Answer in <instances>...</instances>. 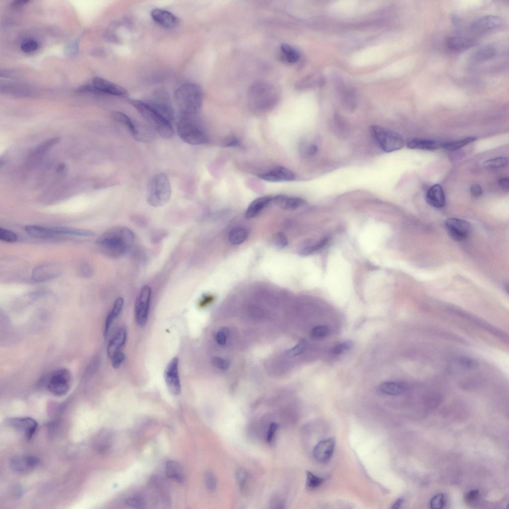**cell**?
Instances as JSON below:
<instances>
[{
	"label": "cell",
	"mask_w": 509,
	"mask_h": 509,
	"mask_svg": "<svg viewBox=\"0 0 509 509\" xmlns=\"http://www.w3.org/2000/svg\"><path fill=\"white\" fill-rule=\"evenodd\" d=\"M406 386L405 383L398 381L385 382L378 387L379 391L388 395H399L405 392Z\"/></svg>",
	"instance_id": "4dcf8cb0"
},
{
	"label": "cell",
	"mask_w": 509,
	"mask_h": 509,
	"mask_svg": "<svg viewBox=\"0 0 509 509\" xmlns=\"http://www.w3.org/2000/svg\"><path fill=\"white\" fill-rule=\"evenodd\" d=\"M71 379V374L68 369H58L50 375L47 383V388L53 394L63 396L70 389Z\"/></svg>",
	"instance_id": "52a82bcc"
},
{
	"label": "cell",
	"mask_w": 509,
	"mask_h": 509,
	"mask_svg": "<svg viewBox=\"0 0 509 509\" xmlns=\"http://www.w3.org/2000/svg\"><path fill=\"white\" fill-rule=\"evenodd\" d=\"M124 303V299L121 297L117 298L114 302L112 308L106 319L104 331V336L105 338L108 336L114 321L121 313Z\"/></svg>",
	"instance_id": "f1b7e54d"
},
{
	"label": "cell",
	"mask_w": 509,
	"mask_h": 509,
	"mask_svg": "<svg viewBox=\"0 0 509 509\" xmlns=\"http://www.w3.org/2000/svg\"><path fill=\"white\" fill-rule=\"evenodd\" d=\"M496 49L490 45L483 46L473 54V59L477 62H484L493 58L496 54Z\"/></svg>",
	"instance_id": "836d02e7"
},
{
	"label": "cell",
	"mask_w": 509,
	"mask_h": 509,
	"mask_svg": "<svg viewBox=\"0 0 509 509\" xmlns=\"http://www.w3.org/2000/svg\"><path fill=\"white\" fill-rule=\"evenodd\" d=\"M59 273L60 269L56 264L48 263L35 267L32 278L35 281L43 282L56 277Z\"/></svg>",
	"instance_id": "ac0fdd59"
},
{
	"label": "cell",
	"mask_w": 509,
	"mask_h": 509,
	"mask_svg": "<svg viewBox=\"0 0 509 509\" xmlns=\"http://www.w3.org/2000/svg\"><path fill=\"white\" fill-rule=\"evenodd\" d=\"M153 108L170 122L173 119V110L168 92L158 88L152 93L149 103Z\"/></svg>",
	"instance_id": "30bf717a"
},
{
	"label": "cell",
	"mask_w": 509,
	"mask_h": 509,
	"mask_svg": "<svg viewBox=\"0 0 509 509\" xmlns=\"http://www.w3.org/2000/svg\"><path fill=\"white\" fill-rule=\"evenodd\" d=\"M37 457L32 455H18L13 457L10 461V467L14 472L23 473L34 468L38 463Z\"/></svg>",
	"instance_id": "2e32d148"
},
{
	"label": "cell",
	"mask_w": 509,
	"mask_h": 509,
	"mask_svg": "<svg viewBox=\"0 0 509 509\" xmlns=\"http://www.w3.org/2000/svg\"><path fill=\"white\" fill-rule=\"evenodd\" d=\"M325 478L318 477L310 471L306 472V487L309 490H314L320 486L325 481Z\"/></svg>",
	"instance_id": "60d3db41"
},
{
	"label": "cell",
	"mask_w": 509,
	"mask_h": 509,
	"mask_svg": "<svg viewBox=\"0 0 509 509\" xmlns=\"http://www.w3.org/2000/svg\"><path fill=\"white\" fill-rule=\"evenodd\" d=\"M403 503V499H398L394 503V504L393 505V506L392 507V508H394V509H398V508H399L400 507V506L402 505Z\"/></svg>",
	"instance_id": "be15d7a7"
},
{
	"label": "cell",
	"mask_w": 509,
	"mask_h": 509,
	"mask_svg": "<svg viewBox=\"0 0 509 509\" xmlns=\"http://www.w3.org/2000/svg\"><path fill=\"white\" fill-rule=\"evenodd\" d=\"M239 144L238 140L236 138H230L225 141L224 145L226 147L236 146Z\"/></svg>",
	"instance_id": "94428289"
},
{
	"label": "cell",
	"mask_w": 509,
	"mask_h": 509,
	"mask_svg": "<svg viewBox=\"0 0 509 509\" xmlns=\"http://www.w3.org/2000/svg\"><path fill=\"white\" fill-rule=\"evenodd\" d=\"M476 43L474 39L463 36L449 37L446 40L447 48L454 51H461L467 49Z\"/></svg>",
	"instance_id": "603a6c76"
},
{
	"label": "cell",
	"mask_w": 509,
	"mask_h": 509,
	"mask_svg": "<svg viewBox=\"0 0 509 509\" xmlns=\"http://www.w3.org/2000/svg\"><path fill=\"white\" fill-rule=\"evenodd\" d=\"M17 235L12 231L5 228H0V239L7 243H13L17 241Z\"/></svg>",
	"instance_id": "7bdbcfd3"
},
{
	"label": "cell",
	"mask_w": 509,
	"mask_h": 509,
	"mask_svg": "<svg viewBox=\"0 0 509 509\" xmlns=\"http://www.w3.org/2000/svg\"><path fill=\"white\" fill-rule=\"evenodd\" d=\"M280 55L282 59L288 63H295L300 58L298 51L291 46L283 44L280 47Z\"/></svg>",
	"instance_id": "d6a6232c"
},
{
	"label": "cell",
	"mask_w": 509,
	"mask_h": 509,
	"mask_svg": "<svg viewBox=\"0 0 509 509\" xmlns=\"http://www.w3.org/2000/svg\"><path fill=\"white\" fill-rule=\"evenodd\" d=\"M278 426V424L275 423H272L270 424L266 435V441L268 443H271L272 441Z\"/></svg>",
	"instance_id": "11a10c76"
},
{
	"label": "cell",
	"mask_w": 509,
	"mask_h": 509,
	"mask_svg": "<svg viewBox=\"0 0 509 509\" xmlns=\"http://www.w3.org/2000/svg\"><path fill=\"white\" fill-rule=\"evenodd\" d=\"M425 199L427 203L433 207L440 208L443 207L445 196L442 187L438 184L433 185L427 190Z\"/></svg>",
	"instance_id": "44dd1931"
},
{
	"label": "cell",
	"mask_w": 509,
	"mask_h": 509,
	"mask_svg": "<svg viewBox=\"0 0 509 509\" xmlns=\"http://www.w3.org/2000/svg\"><path fill=\"white\" fill-rule=\"evenodd\" d=\"M453 365L457 366V371L465 369H475L479 366V362L475 359L470 357H460L453 362Z\"/></svg>",
	"instance_id": "8d00e7d4"
},
{
	"label": "cell",
	"mask_w": 509,
	"mask_h": 509,
	"mask_svg": "<svg viewBox=\"0 0 509 509\" xmlns=\"http://www.w3.org/2000/svg\"><path fill=\"white\" fill-rule=\"evenodd\" d=\"M112 117L115 120L126 126L136 140H142L143 137L139 129L129 116L121 112L115 111L112 113Z\"/></svg>",
	"instance_id": "cb8c5ba5"
},
{
	"label": "cell",
	"mask_w": 509,
	"mask_h": 509,
	"mask_svg": "<svg viewBox=\"0 0 509 509\" xmlns=\"http://www.w3.org/2000/svg\"><path fill=\"white\" fill-rule=\"evenodd\" d=\"M441 145L436 141L421 138H413L409 140L407 143V146L409 149L427 151L436 150Z\"/></svg>",
	"instance_id": "f546056e"
},
{
	"label": "cell",
	"mask_w": 509,
	"mask_h": 509,
	"mask_svg": "<svg viewBox=\"0 0 509 509\" xmlns=\"http://www.w3.org/2000/svg\"><path fill=\"white\" fill-rule=\"evenodd\" d=\"M24 229L28 234L36 238L48 239L59 235L54 227L47 228L37 225H27Z\"/></svg>",
	"instance_id": "83f0119b"
},
{
	"label": "cell",
	"mask_w": 509,
	"mask_h": 509,
	"mask_svg": "<svg viewBox=\"0 0 509 509\" xmlns=\"http://www.w3.org/2000/svg\"><path fill=\"white\" fill-rule=\"evenodd\" d=\"M204 481L208 490L214 491L216 488L217 480L214 474L211 471H207L204 474Z\"/></svg>",
	"instance_id": "7dc6e473"
},
{
	"label": "cell",
	"mask_w": 509,
	"mask_h": 509,
	"mask_svg": "<svg viewBox=\"0 0 509 509\" xmlns=\"http://www.w3.org/2000/svg\"><path fill=\"white\" fill-rule=\"evenodd\" d=\"M165 472L169 478L181 483L184 480L183 470L180 464L177 461L169 460L166 463Z\"/></svg>",
	"instance_id": "1f68e13d"
},
{
	"label": "cell",
	"mask_w": 509,
	"mask_h": 509,
	"mask_svg": "<svg viewBox=\"0 0 509 509\" xmlns=\"http://www.w3.org/2000/svg\"><path fill=\"white\" fill-rule=\"evenodd\" d=\"M125 359V355L121 350L118 351L111 357V364L114 368H118Z\"/></svg>",
	"instance_id": "f5cc1de1"
},
{
	"label": "cell",
	"mask_w": 509,
	"mask_h": 509,
	"mask_svg": "<svg viewBox=\"0 0 509 509\" xmlns=\"http://www.w3.org/2000/svg\"><path fill=\"white\" fill-rule=\"evenodd\" d=\"M9 425L24 434L30 439L35 433L38 426L35 420L30 417L12 418L7 420Z\"/></svg>",
	"instance_id": "4fadbf2b"
},
{
	"label": "cell",
	"mask_w": 509,
	"mask_h": 509,
	"mask_svg": "<svg viewBox=\"0 0 509 509\" xmlns=\"http://www.w3.org/2000/svg\"><path fill=\"white\" fill-rule=\"evenodd\" d=\"M471 195L474 197H479L483 193V189L481 185L478 183L473 184L470 189Z\"/></svg>",
	"instance_id": "6f0895ef"
},
{
	"label": "cell",
	"mask_w": 509,
	"mask_h": 509,
	"mask_svg": "<svg viewBox=\"0 0 509 509\" xmlns=\"http://www.w3.org/2000/svg\"><path fill=\"white\" fill-rule=\"evenodd\" d=\"M203 99L201 87L194 83H186L175 91L174 102L179 115L197 116L202 106Z\"/></svg>",
	"instance_id": "7a4b0ae2"
},
{
	"label": "cell",
	"mask_w": 509,
	"mask_h": 509,
	"mask_svg": "<svg viewBox=\"0 0 509 509\" xmlns=\"http://www.w3.org/2000/svg\"><path fill=\"white\" fill-rule=\"evenodd\" d=\"M38 47V43L34 39L25 40L21 45V50L25 53H30L36 50Z\"/></svg>",
	"instance_id": "f907efd6"
},
{
	"label": "cell",
	"mask_w": 509,
	"mask_h": 509,
	"mask_svg": "<svg viewBox=\"0 0 509 509\" xmlns=\"http://www.w3.org/2000/svg\"><path fill=\"white\" fill-rule=\"evenodd\" d=\"M331 333L330 328L326 325H320L313 328L310 332V337L314 340H319L327 337Z\"/></svg>",
	"instance_id": "f35d334b"
},
{
	"label": "cell",
	"mask_w": 509,
	"mask_h": 509,
	"mask_svg": "<svg viewBox=\"0 0 509 509\" xmlns=\"http://www.w3.org/2000/svg\"><path fill=\"white\" fill-rule=\"evenodd\" d=\"M134 240V234L124 226L112 227L100 236L95 243L106 255L118 258L130 249Z\"/></svg>",
	"instance_id": "6da1fadb"
},
{
	"label": "cell",
	"mask_w": 509,
	"mask_h": 509,
	"mask_svg": "<svg viewBox=\"0 0 509 509\" xmlns=\"http://www.w3.org/2000/svg\"><path fill=\"white\" fill-rule=\"evenodd\" d=\"M152 19L160 26L166 28H172L179 23L178 18L172 13L167 10L155 8L151 12Z\"/></svg>",
	"instance_id": "d6986e66"
},
{
	"label": "cell",
	"mask_w": 509,
	"mask_h": 509,
	"mask_svg": "<svg viewBox=\"0 0 509 509\" xmlns=\"http://www.w3.org/2000/svg\"><path fill=\"white\" fill-rule=\"evenodd\" d=\"M508 163V160L504 157H498L486 160L483 166L490 169H499L505 167Z\"/></svg>",
	"instance_id": "ab89813d"
},
{
	"label": "cell",
	"mask_w": 509,
	"mask_h": 509,
	"mask_svg": "<svg viewBox=\"0 0 509 509\" xmlns=\"http://www.w3.org/2000/svg\"><path fill=\"white\" fill-rule=\"evenodd\" d=\"M274 244L278 248H283L286 247L288 244L287 237L282 232H278L275 234L273 238Z\"/></svg>",
	"instance_id": "816d5d0a"
},
{
	"label": "cell",
	"mask_w": 509,
	"mask_h": 509,
	"mask_svg": "<svg viewBox=\"0 0 509 509\" xmlns=\"http://www.w3.org/2000/svg\"><path fill=\"white\" fill-rule=\"evenodd\" d=\"M28 2V0H15L11 3V5L14 7H19L24 5Z\"/></svg>",
	"instance_id": "6125c7cd"
},
{
	"label": "cell",
	"mask_w": 509,
	"mask_h": 509,
	"mask_svg": "<svg viewBox=\"0 0 509 509\" xmlns=\"http://www.w3.org/2000/svg\"><path fill=\"white\" fill-rule=\"evenodd\" d=\"M272 201V197L265 196L253 200L249 205L245 214L248 219L253 218L266 207Z\"/></svg>",
	"instance_id": "484cf974"
},
{
	"label": "cell",
	"mask_w": 509,
	"mask_h": 509,
	"mask_svg": "<svg viewBox=\"0 0 509 509\" xmlns=\"http://www.w3.org/2000/svg\"><path fill=\"white\" fill-rule=\"evenodd\" d=\"M125 504L130 507L140 508L144 505V501L138 497H131L128 498L125 501Z\"/></svg>",
	"instance_id": "db71d44e"
},
{
	"label": "cell",
	"mask_w": 509,
	"mask_h": 509,
	"mask_svg": "<svg viewBox=\"0 0 509 509\" xmlns=\"http://www.w3.org/2000/svg\"><path fill=\"white\" fill-rule=\"evenodd\" d=\"M176 130L180 139L188 144L202 145L208 141L207 136L199 124L196 116L179 115Z\"/></svg>",
	"instance_id": "5b68a950"
},
{
	"label": "cell",
	"mask_w": 509,
	"mask_h": 509,
	"mask_svg": "<svg viewBox=\"0 0 509 509\" xmlns=\"http://www.w3.org/2000/svg\"><path fill=\"white\" fill-rule=\"evenodd\" d=\"M479 496V492L478 490H471L466 495L465 500L468 504H472L478 500Z\"/></svg>",
	"instance_id": "9f6ffc18"
},
{
	"label": "cell",
	"mask_w": 509,
	"mask_h": 509,
	"mask_svg": "<svg viewBox=\"0 0 509 509\" xmlns=\"http://www.w3.org/2000/svg\"><path fill=\"white\" fill-rule=\"evenodd\" d=\"M335 446V440L333 438L321 441L314 449L315 458L321 462L328 461L333 455Z\"/></svg>",
	"instance_id": "ffe728a7"
},
{
	"label": "cell",
	"mask_w": 509,
	"mask_h": 509,
	"mask_svg": "<svg viewBox=\"0 0 509 509\" xmlns=\"http://www.w3.org/2000/svg\"><path fill=\"white\" fill-rule=\"evenodd\" d=\"M476 139L475 137H468L458 141L443 143L441 144V147L448 151H454L475 141Z\"/></svg>",
	"instance_id": "74e56055"
},
{
	"label": "cell",
	"mask_w": 509,
	"mask_h": 509,
	"mask_svg": "<svg viewBox=\"0 0 509 509\" xmlns=\"http://www.w3.org/2000/svg\"><path fill=\"white\" fill-rule=\"evenodd\" d=\"M258 176L263 180L270 182L291 181L295 178V174L292 170L281 166L274 167L259 174Z\"/></svg>",
	"instance_id": "9a60e30c"
},
{
	"label": "cell",
	"mask_w": 509,
	"mask_h": 509,
	"mask_svg": "<svg viewBox=\"0 0 509 509\" xmlns=\"http://www.w3.org/2000/svg\"><path fill=\"white\" fill-rule=\"evenodd\" d=\"M332 129L334 134L340 139L347 138L350 134V126L347 121L340 115L336 114L332 120Z\"/></svg>",
	"instance_id": "d4e9b609"
},
{
	"label": "cell",
	"mask_w": 509,
	"mask_h": 509,
	"mask_svg": "<svg viewBox=\"0 0 509 509\" xmlns=\"http://www.w3.org/2000/svg\"><path fill=\"white\" fill-rule=\"evenodd\" d=\"M126 339V331L124 328H119L110 339L107 346L108 355L112 357L116 353L120 350Z\"/></svg>",
	"instance_id": "4316f807"
},
{
	"label": "cell",
	"mask_w": 509,
	"mask_h": 509,
	"mask_svg": "<svg viewBox=\"0 0 509 509\" xmlns=\"http://www.w3.org/2000/svg\"><path fill=\"white\" fill-rule=\"evenodd\" d=\"M499 184L501 188L505 191L509 190V179L508 177H502L499 180Z\"/></svg>",
	"instance_id": "91938a15"
},
{
	"label": "cell",
	"mask_w": 509,
	"mask_h": 509,
	"mask_svg": "<svg viewBox=\"0 0 509 509\" xmlns=\"http://www.w3.org/2000/svg\"><path fill=\"white\" fill-rule=\"evenodd\" d=\"M328 238H324L321 242L316 245L304 248L301 250V254L303 255H308L323 248L327 243L328 240Z\"/></svg>",
	"instance_id": "c3c4849f"
},
{
	"label": "cell",
	"mask_w": 509,
	"mask_h": 509,
	"mask_svg": "<svg viewBox=\"0 0 509 509\" xmlns=\"http://www.w3.org/2000/svg\"><path fill=\"white\" fill-rule=\"evenodd\" d=\"M370 132L381 150L387 153L398 151L404 146V140L401 134L392 130L379 126H371Z\"/></svg>",
	"instance_id": "8992f818"
},
{
	"label": "cell",
	"mask_w": 509,
	"mask_h": 509,
	"mask_svg": "<svg viewBox=\"0 0 509 509\" xmlns=\"http://www.w3.org/2000/svg\"><path fill=\"white\" fill-rule=\"evenodd\" d=\"M59 138L55 137L49 139L37 146L34 150V153L41 154L45 153L54 145L59 142Z\"/></svg>",
	"instance_id": "b9f144b4"
},
{
	"label": "cell",
	"mask_w": 509,
	"mask_h": 509,
	"mask_svg": "<svg viewBox=\"0 0 509 509\" xmlns=\"http://www.w3.org/2000/svg\"><path fill=\"white\" fill-rule=\"evenodd\" d=\"M272 202L280 208L288 210L296 209L303 206L305 203V201L300 197L288 196L285 195H277L272 197Z\"/></svg>",
	"instance_id": "7402d4cb"
},
{
	"label": "cell",
	"mask_w": 509,
	"mask_h": 509,
	"mask_svg": "<svg viewBox=\"0 0 509 509\" xmlns=\"http://www.w3.org/2000/svg\"><path fill=\"white\" fill-rule=\"evenodd\" d=\"M164 379L169 392L177 395L180 392L178 376V358L174 357L169 362L164 371Z\"/></svg>",
	"instance_id": "8fae6325"
},
{
	"label": "cell",
	"mask_w": 509,
	"mask_h": 509,
	"mask_svg": "<svg viewBox=\"0 0 509 509\" xmlns=\"http://www.w3.org/2000/svg\"><path fill=\"white\" fill-rule=\"evenodd\" d=\"M502 24V19L499 16L485 15L473 21L470 25V29L474 33L485 32L497 29Z\"/></svg>",
	"instance_id": "5bb4252c"
},
{
	"label": "cell",
	"mask_w": 509,
	"mask_h": 509,
	"mask_svg": "<svg viewBox=\"0 0 509 509\" xmlns=\"http://www.w3.org/2000/svg\"><path fill=\"white\" fill-rule=\"evenodd\" d=\"M352 346V342L351 341H345L335 345L332 348V352L335 354H339L350 349Z\"/></svg>",
	"instance_id": "681fc988"
},
{
	"label": "cell",
	"mask_w": 509,
	"mask_h": 509,
	"mask_svg": "<svg viewBox=\"0 0 509 509\" xmlns=\"http://www.w3.org/2000/svg\"><path fill=\"white\" fill-rule=\"evenodd\" d=\"M236 478L240 488L242 490H244L248 480V473L243 468H239L236 472Z\"/></svg>",
	"instance_id": "f6af8a7d"
},
{
	"label": "cell",
	"mask_w": 509,
	"mask_h": 509,
	"mask_svg": "<svg viewBox=\"0 0 509 509\" xmlns=\"http://www.w3.org/2000/svg\"><path fill=\"white\" fill-rule=\"evenodd\" d=\"M300 150L303 155L310 156L317 153L318 148L316 145L304 142L300 145Z\"/></svg>",
	"instance_id": "bcb514c9"
},
{
	"label": "cell",
	"mask_w": 509,
	"mask_h": 509,
	"mask_svg": "<svg viewBox=\"0 0 509 509\" xmlns=\"http://www.w3.org/2000/svg\"><path fill=\"white\" fill-rule=\"evenodd\" d=\"M80 272L83 276L88 277L92 274V270L87 264L84 263L81 266Z\"/></svg>",
	"instance_id": "680465c9"
},
{
	"label": "cell",
	"mask_w": 509,
	"mask_h": 509,
	"mask_svg": "<svg viewBox=\"0 0 509 509\" xmlns=\"http://www.w3.org/2000/svg\"><path fill=\"white\" fill-rule=\"evenodd\" d=\"M447 231L454 240L460 241L469 235L471 225L467 221L457 218H449L445 222Z\"/></svg>",
	"instance_id": "7c38bea8"
},
{
	"label": "cell",
	"mask_w": 509,
	"mask_h": 509,
	"mask_svg": "<svg viewBox=\"0 0 509 509\" xmlns=\"http://www.w3.org/2000/svg\"><path fill=\"white\" fill-rule=\"evenodd\" d=\"M445 497L442 493L436 494L431 499L430 508L432 509H441L445 506Z\"/></svg>",
	"instance_id": "ee69618b"
},
{
	"label": "cell",
	"mask_w": 509,
	"mask_h": 509,
	"mask_svg": "<svg viewBox=\"0 0 509 509\" xmlns=\"http://www.w3.org/2000/svg\"><path fill=\"white\" fill-rule=\"evenodd\" d=\"M248 236V231L244 228H236L232 230L229 234V241L233 245H239L243 243Z\"/></svg>",
	"instance_id": "d590c367"
},
{
	"label": "cell",
	"mask_w": 509,
	"mask_h": 509,
	"mask_svg": "<svg viewBox=\"0 0 509 509\" xmlns=\"http://www.w3.org/2000/svg\"><path fill=\"white\" fill-rule=\"evenodd\" d=\"M171 195V187L168 176L160 172L154 175L149 180L147 188V200L154 207L166 205Z\"/></svg>",
	"instance_id": "277c9868"
},
{
	"label": "cell",
	"mask_w": 509,
	"mask_h": 509,
	"mask_svg": "<svg viewBox=\"0 0 509 509\" xmlns=\"http://www.w3.org/2000/svg\"><path fill=\"white\" fill-rule=\"evenodd\" d=\"M92 85L96 90L108 94L123 96L127 94V90L122 86L101 78L93 79Z\"/></svg>",
	"instance_id": "e0dca14e"
},
{
	"label": "cell",
	"mask_w": 509,
	"mask_h": 509,
	"mask_svg": "<svg viewBox=\"0 0 509 509\" xmlns=\"http://www.w3.org/2000/svg\"><path fill=\"white\" fill-rule=\"evenodd\" d=\"M249 93L251 102L257 107H265L271 104L276 96L273 87L263 83L254 85L251 87Z\"/></svg>",
	"instance_id": "ba28073f"
},
{
	"label": "cell",
	"mask_w": 509,
	"mask_h": 509,
	"mask_svg": "<svg viewBox=\"0 0 509 509\" xmlns=\"http://www.w3.org/2000/svg\"><path fill=\"white\" fill-rule=\"evenodd\" d=\"M54 228L59 235H67L83 237H90L94 236L93 232L85 229L66 227H54Z\"/></svg>",
	"instance_id": "e575fe53"
},
{
	"label": "cell",
	"mask_w": 509,
	"mask_h": 509,
	"mask_svg": "<svg viewBox=\"0 0 509 509\" xmlns=\"http://www.w3.org/2000/svg\"><path fill=\"white\" fill-rule=\"evenodd\" d=\"M129 102L160 136L165 139H169L172 136L173 129L171 122L150 104L135 99H129Z\"/></svg>",
	"instance_id": "3957f363"
},
{
	"label": "cell",
	"mask_w": 509,
	"mask_h": 509,
	"mask_svg": "<svg viewBox=\"0 0 509 509\" xmlns=\"http://www.w3.org/2000/svg\"><path fill=\"white\" fill-rule=\"evenodd\" d=\"M151 289L149 286L144 285L137 296L134 305V317L139 327L146 325L149 314Z\"/></svg>",
	"instance_id": "9c48e42d"
}]
</instances>
